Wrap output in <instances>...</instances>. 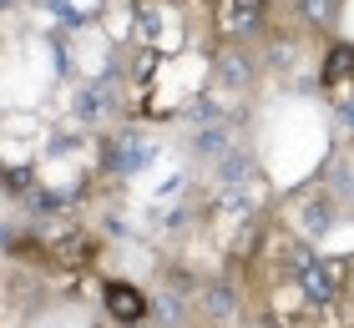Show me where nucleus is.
<instances>
[{
	"mask_svg": "<svg viewBox=\"0 0 354 328\" xmlns=\"http://www.w3.org/2000/svg\"><path fill=\"white\" fill-rule=\"evenodd\" d=\"M283 278L294 283L309 303H319V308H334L344 298V262H329V258H319L309 242H288L283 248Z\"/></svg>",
	"mask_w": 354,
	"mask_h": 328,
	"instance_id": "obj_1",
	"label": "nucleus"
},
{
	"mask_svg": "<svg viewBox=\"0 0 354 328\" xmlns=\"http://www.w3.org/2000/svg\"><path fill=\"white\" fill-rule=\"evenodd\" d=\"M213 21H218L223 41H248L263 26V0H218Z\"/></svg>",
	"mask_w": 354,
	"mask_h": 328,
	"instance_id": "obj_2",
	"label": "nucleus"
},
{
	"mask_svg": "<svg viewBox=\"0 0 354 328\" xmlns=\"http://www.w3.org/2000/svg\"><path fill=\"white\" fill-rule=\"evenodd\" d=\"M319 81H324V91H329V96L349 102V91H354V41H329Z\"/></svg>",
	"mask_w": 354,
	"mask_h": 328,
	"instance_id": "obj_3",
	"label": "nucleus"
},
{
	"mask_svg": "<svg viewBox=\"0 0 354 328\" xmlns=\"http://www.w3.org/2000/svg\"><path fill=\"white\" fill-rule=\"evenodd\" d=\"M213 71H218L223 86H248V81H253V56H248V46H243V41H228V46L218 51Z\"/></svg>",
	"mask_w": 354,
	"mask_h": 328,
	"instance_id": "obj_4",
	"label": "nucleus"
},
{
	"mask_svg": "<svg viewBox=\"0 0 354 328\" xmlns=\"http://www.w3.org/2000/svg\"><path fill=\"white\" fill-rule=\"evenodd\" d=\"M106 313L117 323H142L147 318V298L132 283H106Z\"/></svg>",
	"mask_w": 354,
	"mask_h": 328,
	"instance_id": "obj_5",
	"label": "nucleus"
},
{
	"mask_svg": "<svg viewBox=\"0 0 354 328\" xmlns=\"http://www.w3.org/2000/svg\"><path fill=\"white\" fill-rule=\"evenodd\" d=\"M299 227H304V238H324L334 227V197L329 192L304 197V202H299Z\"/></svg>",
	"mask_w": 354,
	"mask_h": 328,
	"instance_id": "obj_6",
	"label": "nucleus"
},
{
	"mask_svg": "<svg viewBox=\"0 0 354 328\" xmlns=\"http://www.w3.org/2000/svg\"><path fill=\"white\" fill-rule=\"evenodd\" d=\"M324 192L334 197V202L354 207V157H349V152L329 162V172H324Z\"/></svg>",
	"mask_w": 354,
	"mask_h": 328,
	"instance_id": "obj_7",
	"label": "nucleus"
},
{
	"mask_svg": "<svg viewBox=\"0 0 354 328\" xmlns=\"http://www.w3.org/2000/svg\"><path fill=\"white\" fill-rule=\"evenodd\" d=\"M147 157H152V142H142V137H122L117 146H111V167L117 172H142Z\"/></svg>",
	"mask_w": 354,
	"mask_h": 328,
	"instance_id": "obj_8",
	"label": "nucleus"
},
{
	"mask_svg": "<svg viewBox=\"0 0 354 328\" xmlns=\"http://www.w3.org/2000/svg\"><path fill=\"white\" fill-rule=\"evenodd\" d=\"M299 15H304L314 30H329L334 15H339V0H299Z\"/></svg>",
	"mask_w": 354,
	"mask_h": 328,
	"instance_id": "obj_9",
	"label": "nucleus"
},
{
	"mask_svg": "<svg viewBox=\"0 0 354 328\" xmlns=\"http://www.w3.org/2000/svg\"><path fill=\"white\" fill-rule=\"evenodd\" d=\"M228 142H233V126H203L198 131V152L203 157H228Z\"/></svg>",
	"mask_w": 354,
	"mask_h": 328,
	"instance_id": "obj_10",
	"label": "nucleus"
},
{
	"mask_svg": "<svg viewBox=\"0 0 354 328\" xmlns=\"http://www.w3.org/2000/svg\"><path fill=\"white\" fill-rule=\"evenodd\" d=\"M203 308H207L213 318H228V313H233V293L223 288V283H207V288H203Z\"/></svg>",
	"mask_w": 354,
	"mask_h": 328,
	"instance_id": "obj_11",
	"label": "nucleus"
},
{
	"mask_svg": "<svg viewBox=\"0 0 354 328\" xmlns=\"http://www.w3.org/2000/svg\"><path fill=\"white\" fill-rule=\"evenodd\" d=\"M339 126H344V137H354V96L339 102Z\"/></svg>",
	"mask_w": 354,
	"mask_h": 328,
	"instance_id": "obj_12",
	"label": "nucleus"
},
{
	"mask_svg": "<svg viewBox=\"0 0 354 328\" xmlns=\"http://www.w3.org/2000/svg\"><path fill=\"white\" fill-rule=\"evenodd\" d=\"M344 288H349V293H354V258H349V262H344Z\"/></svg>",
	"mask_w": 354,
	"mask_h": 328,
	"instance_id": "obj_13",
	"label": "nucleus"
}]
</instances>
